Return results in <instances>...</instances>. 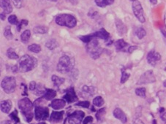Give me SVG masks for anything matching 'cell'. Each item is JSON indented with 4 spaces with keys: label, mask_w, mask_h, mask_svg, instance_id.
I'll return each mask as SVG.
<instances>
[{
    "label": "cell",
    "mask_w": 166,
    "mask_h": 124,
    "mask_svg": "<svg viewBox=\"0 0 166 124\" xmlns=\"http://www.w3.org/2000/svg\"><path fill=\"white\" fill-rule=\"evenodd\" d=\"M35 115L37 120H46L49 117L48 109L46 106H36L35 109Z\"/></svg>",
    "instance_id": "ba28073f"
},
{
    "label": "cell",
    "mask_w": 166,
    "mask_h": 124,
    "mask_svg": "<svg viewBox=\"0 0 166 124\" xmlns=\"http://www.w3.org/2000/svg\"><path fill=\"white\" fill-rule=\"evenodd\" d=\"M164 23H165V26L166 27V13L165 14V16H164Z\"/></svg>",
    "instance_id": "f907efd6"
},
{
    "label": "cell",
    "mask_w": 166,
    "mask_h": 124,
    "mask_svg": "<svg viewBox=\"0 0 166 124\" xmlns=\"http://www.w3.org/2000/svg\"><path fill=\"white\" fill-rule=\"evenodd\" d=\"M155 81L156 78L153 71L148 70L145 71V72L140 76L137 84H138V85H145V84L152 83V82H154Z\"/></svg>",
    "instance_id": "9c48e42d"
},
{
    "label": "cell",
    "mask_w": 166,
    "mask_h": 124,
    "mask_svg": "<svg viewBox=\"0 0 166 124\" xmlns=\"http://www.w3.org/2000/svg\"><path fill=\"white\" fill-rule=\"evenodd\" d=\"M94 38H100V39H104V40H108L110 37V34L105 29V28H101L99 31L92 34Z\"/></svg>",
    "instance_id": "e0dca14e"
},
{
    "label": "cell",
    "mask_w": 166,
    "mask_h": 124,
    "mask_svg": "<svg viewBox=\"0 0 166 124\" xmlns=\"http://www.w3.org/2000/svg\"><path fill=\"white\" fill-rule=\"evenodd\" d=\"M87 53L93 59H97L103 53V48L100 47L98 40L95 38L87 43Z\"/></svg>",
    "instance_id": "5b68a950"
},
{
    "label": "cell",
    "mask_w": 166,
    "mask_h": 124,
    "mask_svg": "<svg viewBox=\"0 0 166 124\" xmlns=\"http://www.w3.org/2000/svg\"><path fill=\"white\" fill-rule=\"evenodd\" d=\"M130 77V73L127 72L124 69H122V77H121V83L124 84V82H126L127 81V80L129 79V77Z\"/></svg>",
    "instance_id": "e575fe53"
},
{
    "label": "cell",
    "mask_w": 166,
    "mask_h": 124,
    "mask_svg": "<svg viewBox=\"0 0 166 124\" xmlns=\"http://www.w3.org/2000/svg\"><path fill=\"white\" fill-rule=\"evenodd\" d=\"M1 8L3 10V12L7 14H10L12 12V7L10 0H1Z\"/></svg>",
    "instance_id": "2e32d148"
},
{
    "label": "cell",
    "mask_w": 166,
    "mask_h": 124,
    "mask_svg": "<svg viewBox=\"0 0 166 124\" xmlns=\"http://www.w3.org/2000/svg\"><path fill=\"white\" fill-rule=\"evenodd\" d=\"M135 35L138 36V39H141L146 35V31L143 27H138V28H136V29H135Z\"/></svg>",
    "instance_id": "f1b7e54d"
},
{
    "label": "cell",
    "mask_w": 166,
    "mask_h": 124,
    "mask_svg": "<svg viewBox=\"0 0 166 124\" xmlns=\"http://www.w3.org/2000/svg\"><path fill=\"white\" fill-rule=\"evenodd\" d=\"M93 104L95 106L100 107V106H102L103 105V104H104V100L102 98V96H98L93 99Z\"/></svg>",
    "instance_id": "836d02e7"
},
{
    "label": "cell",
    "mask_w": 166,
    "mask_h": 124,
    "mask_svg": "<svg viewBox=\"0 0 166 124\" xmlns=\"http://www.w3.org/2000/svg\"><path fill=\"white\" fill-rule=\"evenodd\" d=\"M1 85L6 93H12L15 91L16 80L14 77H5L1 81Z\"/></svg>",
    "instance_id": "8992f818"
},
{
    "label": "cell",
    "mask_w": 166,
    "mask_h": 124,
    "mask_svg": "<svg viewBox=\"0 0 166 124\" xmlns=\"http://www.w3.org/2000/svg\"><path fill=\"white\" fill-rule=\"evenodd\" d=\"M38 124H46V123H44V122H41V123H39Z\"/></svg>",
    "instance_id": "9f6ffc18"
},
{
    "label": "cell",
    "mask_w": 166,
    "mask_h": 124,
    "mask_svg": "<svg viewBox=\"0 0 166 124\" xmlns=\"http://www.w3.org/2000/svg\"><path fill=\"white\" fill-rule=\"evenodd\" d=\"M95 1L98 7H105L114 4V0H95Z\"/></svg>",
    "instance_id": "603a6c76"
},
{
    "label": "cell",
    "mask_w": 166,
    "mask_h": 124,
    "mask_svg": "<svg viewBox=\"0 0 166 124\" xmlns=\"http://www.w3.org/2000/svg\"><path fill=\"white\" fill-rule=\"evenodd\" d=\"M63 98L64 99L66 100V101H68V103H69V104L75 102V101H78V99H79L76 92H75L74 88H73V87H70V88L67 90L66 93H65V96H63Z\"/></svg>",
    "instance_id": "7c38bea8"
},
{
    "label": "cell",
    "mask_w": 166,
    "mask_h": 124,
    "mask_svg": "<svg viewBox=\"0 0 166 124\" xmlns=\"http://www.w3.org/2000/svg\"><path fill=\"white\" fill-rule=\"evenodd\" d=\"M83 92L86 94H88L89 96H92L94 94V88L93 87H88L87 85H84L83 87Z\"/></svg>",
    "instance_id": "d590c367"
},
{
    "label": "cell",
    "mask_w": 166,
    "mask_h": 124,
    "mask_svg": "<svg viewBox=\"0 0 166 124\" xmlns=\"http://www.w3.org/2000/svg\"><path fill=\"white\" fill-rule=\"evenodd\" d=\"M28 50L32 53H38L41 51V47L37 44H32L28 46Z\"/></svg>",
    "instance_id": "1f68e13d"
},
{
    "label": "cell",
    "mask_w": 166,
    "mask_h": 124,
    "mask_svg": "<svg viewBox=\"0 0 166 124\" xmlns=\"http://www.w3.org/2000/svg\"><path fill=\"white\" fill-rule=\"evenodd\" d=\"M11 1H12L15 7H17V8H21V7H22V5H23V1H22V0H11Z\"/></svg>",
    "instance_id": "b9f144b4"
},
{
    "label": "cell",
    "mask_w": 166,
    "mask_h": 124,
    "mask_svg": "<svg viewBox=\"0 0 166 124\" xmlns=\"http://www.w3.org/2000/svg\"><path fill=\"white\" fill-rule=\"evenodd\" d=\"M130 1H135V0H130Z\"/></svg>",
    "instance_id": "91938a15"
},
{
    "label": "cell",
    "mask_w": 166,
    "mask_h": 124,
    "mask_svg": "<svg viewBox=\"0 0 166 124\" xmlns=\"http://www.w3.org/2000/svg\"><path fill=\"white\" fill-rule=\"evenodd\" d=\"M132 9L135 16L136 17V18L139 20L140 23H145L146 18H145L144 13H143V9L141 4L138 0H135V1H132Z\"/></svg>",
    "instance_id": "52a82bcc"
},
{
    "label": "cell",
    "mask_w": 166,
    "mask_h": 124,
    "mask_svg": "<svg viewBox=\"0 0 166 124\" xmlns=\"http://www.w3.org/2000/svg\"><path fill=\"white\" fill-rule=\"evenodd\" d=\"M75 66L74 57L69 53L64 54L60 57L57 66V69L62 74H67L73 70Z\"/></svg>",
    "instance_id": "6da1fadb"
},
{
    "label": "cell",
    "mask_w": 166,
    "mask_h": 124,
    "mask_svg": "<svg viewBox=\"0 0 166 124\" xmlns=\"http://www.w3.org/2000/svg\"><path fill=\"white\" fill-rule=\"evenodd\" d=\"M92 121H93V117L92 116H87L83 120V124H88L89 123H92Z\"/></svg>",
    "instance_id": "7bdbcfd3"
},
{
    "label": "cell",
    "mask_w": 166,
    "mask_h": 124,
    "mask_svg": "<svg viewBox=\"0 0 166 124\" xmlns=\"http://www.w3.org/2000/svg\"><path fill=\"white\" fill-rule=\"evenodd\" d=\"M146 88H143V87L135 89V94H136L138 96H139V97H141L143 98H146Z\"/></svg>",
    "instance_id": "d6a6232c"
},
{
    "label": "cell",
    "mask_w": 166,
    "mask_h": 124,
    "mask_svg": "<svg viewBox=\"0 0 166 124\" xmlns=\"http://www.w3.org/2000/svg\"><path fill=\"white\" fill-rule=\"evenodd\" d=\"M164 69L166 71V63H165V65H164Z\"/></svg>",
    "instance_id": "11a10c76"
},
{
    "label": "cell",
    "mask_w": 166,
    "mask_h": 124,
    "mask_svg": "<svg viewBox=\"0 0 166 124\" xmlns=\"http://www.w3.org/2000/svg\"><path fill=\"white\" fill-rule=\"evenodd\" d=\"M10 117L11 120H13L15 123H19V117L18 116V112L16 109H15L12 112H11L10 115Z\"/></svg>",
    "instance_id": "74e56055"
},
{
    "label": "cell",
    "mask_w": 166,
    "mask_h": 124,
    "mask_svg": "<svg viewBox=\"0 0 166 124\" xmlns=\"http://www.w3.org/2000/svg\"><path fill=\"white\" fill-rule=\"evenodd\" d=\"M115 23H116V30H117V32L119 36H123L127 33V26H126V25L123 23L120 19H116Z\"/></svg>",
    "instance_id": "9a60e30c"
},
{
    "label": "cell",
    "mask_w": 166,
    "mask_h": 124,
    "mask_svg": "<svg viewBox=\"0 0 166 124\" xmlns=\"http://www.w3.org/2000/svg\"><path fill=\"white\" fill-rule=\"evenodd\" d=\"M79 38L81 39V41H83L84 42H85V43H88V42H90L92 39H95V38L93 37V36H92V34H88V35H85V36H79Z\"/></svg>",
    "instance_id": "8d00e7d4"
},
{
    "label": "cell",
    "mask_w": 166,
    "mask_h": 124,
    "mask_svg": "<svg viewBox=\"0 0 166 124\" xmlns=\"http://www.w3.org/2000/svg\"><path fill=\"white\" fill-rule=\"evenodd\" d=\"M160 59L161 55L154 50H150L146 55V60H147L148 63L153 66H155L158 61H160Z\"/></svg>",
    "instance_id": "8fae6325"
},
{
    "label": "cell",
    "mask_w": 166,
    "mask_h": 124,
    "mask_svg": "<svg viewBox=\"0 0 166 124\" xmlns=\"http://www.w3.org/2000/svg\"><path fill=\"white\" fill-rule=\"evenodd\" d=\"M18 104V107L21 112L26 118V121L27 123H30L32 120L33 115H34L33 114V105H34L33 103L28 98L26 97L19 100Z\"/></svg>",
    "instance_id": "7a4b0ae2"
},
{
    "label": "cell",
    "mask_w": 166,
    "mask_h": 124,
    "mask_svg": "<svg viewBox=\"0 0 166 124\" xmlns=\"http://www.w3.org/2000/svg\"><path fill=\"white\" fill-rule=\"evenodd\" d=\"M84 115L85 114L83 111L76 110L68 116L67 120L70 124H81Z\"/></svg>",
    "instance_id": "30bf717a"
},
{
    "label": "cell",
    "mask_w": 166,
    "mask_h": 124,
    "mask_svg": "<svg viewBox=\"0 0 166 124\" xmlns=\"http://www.w3.org/2000/svg\"><path fill=\"white\" fill-rule=\"evenodd\" d=\"M51 80L53 83H54V86L57 88H59V87L61 86L65 81V78H63V77H60L57 75H52Z\"/></svg>",
    "instance_id": "44dd1931"
},
{
    "label": "cell",
    "mask_w": 166,
    "mask_h": 124,
    "mask_svg": "<svg viewBox=\"0 0 166 124\" xmlns=\"http://www.w3.org/2000/svg\"><path fill=\"white\" fill-rule=\"evenodd\" d=\"M0 15H1V20H4V19H5V16H6V14L5 13H4V12H1V14H0Z\"/></svg>",
    "instance_id": "c3c4849f"
},
{
    "label": "cell",
    "mask_w": 166,
    "mask_h": 124,
    "mask_svg": "<svg viewBox=\"0 0 166 124\" xmlns=\"http://www.w3.org/2000/svg\"><path fill=\"white\" fill-rule=\"evenodd\" d=\"M127 45H128V44L122 39H118L117 41L114 42V46L117 51H122Z\"/></svg>",
    "instance_id": "ffe728a7"
},
{
    "label": "cell",
    "mask_w": 166,
    "mask_h": 124,
    "mask_svg": "<svg viewBox=\"0 0 166 124\" xmlns=\"http://www.w3.org/2000/svg\"><path fill=\"white\" fill-rule=\"evenodd\" d=\"M46 91V88H45L43 85H42V84H37V87L34 90V93L37 96H43Z\"/></svg>",
    "instance_id": "7402d4cb"
},
{
    "label": "cell",
    "mask_w": 166,
    "mask_h": 124,
    "mask_svg": "<svg viewBox=\"0 0 166 124\" xmlns=\"http://www.w3.org/2000/svg\"><path fill=\"white\" fill-rule=\"evenodd\" d=\"M163 85H164V87H165V88H166V80H165V81H164Z\"/></svg>",
    "instance_id": "f5cc1de1"
},
{
    "label": "cell",
    "mask_w": 166,
    "mask_h": 124,
    "mask_svg": "<svg viewBox=\"0 0 166 124\" xmlns=\"http://www.w3.org/2000/svg\"><path fill=\"white\" fill-rule=\"evenodd\" d=\"M105 113H106V108H102L97 112L96 118L98 122H103L104 120Z\"/></svg>",
    "instance_id": "4316f807"
},
{
    "label": "cell",
    "mask_w": 166,
    "mask_h": 124,
    "mask_svg": "<svg viewBox=\"0 0 166 124\" xmlns=\"http://www.w3.org/2000/svg\"><path fill=\"white\" fill-rule=\"evenodd\" d=\"M57 95V92L53 89H46V91L43 95V98L47 101H50L52 100L53 98L56 96Z\"/></svg>",
    "instance_id": "cb8c5ba5"
},
{
    "label": "cell",
    "mask_w": 166,
    "mask_h": 124,
    "mask_svg": "<svg viewBox=\"0 0 166 124\" xmlns=\"http://www.w3.org/2000/svg\"><path fill=\"white\" fill-rule=\"evenodd\" d=\"M33 31H34V33H35V34H46L48 31V28L44 26H36L33 28Z\"/></svg>",
    "instance_id": "484cf974"
},
{
    "label": "cell",
    "mask_w": 166,
    "mask_h": 124,
    "mask_svg": "<svg viewBox=\"0 0 166 124\" xmlns=\"http://www.w3.org/2000/svg\"><path fill=\"white\" fill-rule=\"evenodd\" d=\"M137 48H138V47H137V46H130V47H129V48L127 49V52H128V53H131L134 51V50H136Z\"/></svg>",
    "instance_id": "f6af8a7d"
},
{
    "label": "cell",
    "mask_w": 166,
    "mask_h": 124,
    "mask_svg": "<svg viewBox=\"0 0 166 124\" xmlns=\"http://www.w3.org/2000/svg\"><path fill=\"white\" fill-rule=\"evenodd\" d=\"M4 36L8 40H10L13 38V35H12V33L11 31V27L10 26H6L4 29Z\"/></svg>",
    "instance_id": "4dcf8cb0"
},
{
    "label": "cell",
    "mask_w": 166,
    "mask_h": 124,
    "mask_svg": "<svg viewBox=\"0 0 166 124\" xmlns=\"http://www.w3.org/2000/svg\"><path fill=\"white\" fill-rule=\"evenodd\" d=\"M163 111H164V108H160V110H159V112H162Z\"/></svg>",
    "instance_id": "816d5d0a"
},
{
    "label": "cell",
    "mask_w": 166,
    "mask_h": 124,
    "mask_svg": "<svg viewBox=\"0 0 166 124\" xmlns=\"http://www.w3.org/2000/svg\"><path fill=\"white\" fill-rule=\"evenodd\" d=\"M37 63V60L29 55H24L19 60V71L21 72H27L35 69Z\"/></svg>",
    "instance_id": "3957f363"
},
{
    "label": "cell",
    "mask_w": 166,
    "mask_h": 124,
    "mask_svg": "<svg viewBox=\"0 0 166 124\" xmlns=\"http://www.w3.org/2000/svg\"><path fill=\"white\" fill-rule=\"evenodd\" d=\"M153 124H157V121H156V120H153Z\"/></svg>",
    "instance_id": "db71d44e"
},
{
    "label": "cell",
    "mask_w": 166,
    "mask_h": 124,
    "mask_svg": "<svg viewBox=\"0 0 166 124\" xmlns=\"http://www.w3.org/2000/svg\"><path fill=\"white\" fill-rule=\"evenodd\" d=\"M161 33H162V36H163V39H164V42H165V43L166 44V31L163 29H161Z\"/></svg>",
    "instance_id": "7dc6e473"
},
{
    "label": "cell",
    "mask_w": 166,
    "mask_h": 124,
    "mask_svg": "<svg viewBox=\"0 0 166 124\" xmlns=\"http://www.w3.org/2000/svg\"><path fill=\"white\" fill-rule=\"evenodd\" d=\"M12 102L10 100H4V101H1V112H3L4 113H9V112L10 111L11 108H12Z\"/></svg>",
    "instance_id": "d6986e66"
},
{
    "label": "cell",
    "mask_w": 166,
    "mask_h": 124,
    "mask_svg": "<svg viewBox=\"0 0 166 124\" xmlns=\"http://www.w3.org/2000/svg\"><path fill=\"white\" fill-rule=\"evenodd\" d=\"M7 56L9 58H10V59H18V58H19L18 55L15 53V50L11 48V47H10V48L7 49Z\"/></svg>",
    "instance_id": "f546056e"
},
{
    "label": "cell",
    "mask_w": 166,
    "mask_h": 124,
    "mask_svg": "<svg viewBox=\"0 0 166 124\" xmlns=\"http://www.w3.org/2000/svg\"><path fill=\"white\" fill-rule=\"evenodd\" d=\"M37 87V83L35 82V81H32L31 82H30L29 84V89L30 90H32V91H34L35 90V88H36Z\"/></svg>",
    "instance_id": "ee69618b"
},
{
    "label": "cell",
    "mask_w": 166,
    "mask_h": 124,
    "mask_svg": "<svg viewBox=\"0 0 166 124\" xmlns=\"http://www.w3.org/2000/svg\"><path fill=\"white\" fill-rule=\"evenodd\" d=\"M160 117H161V119H162V121L165 122V123H166V112H162V113L161 114Z\"/></svg>",
    "instance_id": "bcb514c9"
},
{
    "label": "cell",
    "mask_w": 166,
    "mask_h": 124,
    "mask_svg": "<svg viewBox=\"0 0 166 124\" xmlns=\"http://www.w3.org/2000/svg\"><path fill=\"white\" fill-rule=\"evenodd\" d=\"M8 22L12 25H17L18 23V18L15 15H10L8 18Z\"/></svg>",
    "instance_id": "f35d334b"
},
{
    "label": "cell",
    "mask_w": 166,
    "mask_h": 124,
    "mask_svg": "<svg viewBox=\"0 0 166 124\" xmlns=\"http://www.w3.org/2000/svg\"><path fill=\"white\" fill-rule=\"evenodd\" d=\"M6 124H10V123H8V122H5Z\"/></svg>",
    "instance_id": "680465c9"
},
{
    "label": "cell",
    "mask_w": 166,
    "mask_h": 124,
    "mask_svg": "<svg viewBox=\"0 0 166 124\" xmlns=\"http://www.w3.org/2000/svg\"><path fill=\"white\" fill-rule=\"evenodd\" d=\"M58 46V42H57V41L55 39H50L46 42V47L51 50H54V49L57 48Z\"/></svg>",
    "instance_id": "d4e9b609"
},
{
    "label": "cell",
    "mask_w": 166,
    "mask_h": 124,
    "mask_svg": "<svg viewBox=\"0 0 166 124\" xmlns=\"http://www.w3.org/2000/svg\"><path fill=\"white\" fill-rule=\"evenodd\" d=\"M28 20H21V21L18 22V23L17 24V30L18 31H20L21 29L22 28V26H27L28 25Z\"/></svg>",
    "instance_id": "ab89813d"
},
{
    "label": "cell",
    "mask_w": 166,
    "mask_h": 124,
    "mask_svg": "<svg viewBox=\"0 0 166 124\" xmlns=\"http://www.w3.org/2000/svg\"><path fill=\"white\" fill-rule=\"evenodd\" d=\"M32 124H34V123H32Z\"/></svg>",
    "instance_id": "94428289"
},
{
    "label": "cell",
    "mask_w": 166,
    "mask_h": 124,
    "mask_svg": "<svg viewBox=\"0 0 166 124\" xmlns=\"http://www.w3.org/2000/svg\"><path fill=\"white\" fill-rule=\"evenodd\" d=\"M76 106H82L84 108H89L90 106V103L88 101H79V103L76 104Z\"/></svg>",
    "instance_id": "60d3db41"
},
{
    "label": "cell",
    "mask_w": 166,
    "mask_h": 124,
    "mask_svg": "<svg viewBox=\"0 0 166 124\" xmlns=\"http://www.w3.org/2000/svg\"><path fill=\"white\" fill-rule=\"evenodd\" d=\"M56 23L61 26H66L68 28H74L77 25V20L73 15L70 14H61L58 15L55 18Z\"/></svg>",
    "instance_id": "277c9868"
},
{
    "label": "cell",
    "mask_w": 166,
    "mask_h": 124,
    "mask_svg": "<svg viewBox=\"0 0 166 124\" xmlns=\"http://www.w3.org/2000/svg\"><path fill=\"white\" fill-rule=\"evenodd\" d=\"M64 115V111L61 112H57V111H54L51 112V115L50 116L49 121L52 123H59L62 120Z\"/></svg>",
    "instance_id": "4fadbf2b"
},
{
    "label": "cell",
    "mask_w": 166,
    "mask_h": 124,
    "mask_svg": "<svg viewBox=\"0 0 166 124\" xmlns=\"http://www.w3.org/2000/svg\"><path fill=\"white\" fill-rule=\"evenodd\" d=\"M30 36H31V31L30 30L26 29L21 34V40L24 43H27L29 40Z\"/></svg>",
    "instance_id": "83f0119b"
},
{
    "label": "cell",
    "mask_w": 166,
    "mask_h": 124,
    "mask_svg": "<svg viewBox=\"0 0 166 124\" xmlns=\"http://www.w3.org/2000/svg\"><path fill=\"white\" fill-rule=\"evenodd\" d=\"M50 1H58V0H50Z\"/></svg>",
    "instance_id": "6f0895ef"
},
{
    "label": "cell",
    "mask_w": 166,
    "mask_h": 124,
    "mask_svg": "<svg viewBox=\"0 0 166 124\" xmlns=\"http://www.w3.org/2000/svg\"><path fill=\"white\" fill-rule=\"evenodd\" d=\"M114 116L116 118L119 119L122 123H126L127 122V116H126L125 113L122 111V109L120 108H116V109L114 110Z\"/></svg>",
    "instance_id": "5bb4252c"
},
{
    "label": "cell",
    "mask_w": 166,
    "mask_h": 124,
    "mask_svg": "<svg viewBox=\"0 0 166 124\" xmlns=\"http://www.w3.org/2000/svg\"><path fill=\"white\" fill-rule=\"evenodd\" d=\"M65 104H66V101L64 99H54L51 103L50 106L56 110H59L63 109L65 106Z\"/></svg>",
    "instance_id": "ac0fdd59"
},
{
    "label": "cell",
    "mask_w": 166,
    "mask_h": 124,
    "mask_svg": "<svg viewBox=\"0 0 166 124\" xmlns=\"http://www.w3.org/2000/svg\"><path fill=\"white\" fill-rule=\"evenodd\" d=\"M149 1L151 4H153V5H155V4H157V0H149Z\"/></svg>",
    "instance_id": "681fc988"
}]
</instances>
